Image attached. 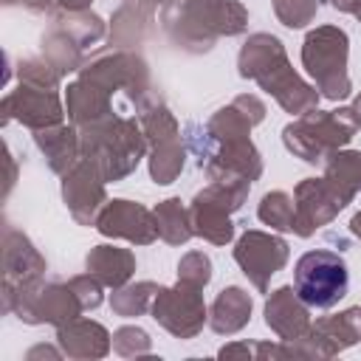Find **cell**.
Masks as SVG:
<instances>
[{
  "label": "cell",
  "mask_w": 361,
  "mask_h": 361,
  "mask_svg": "<svg viewBox=\"0 0 361 361\" xmlns=\"http://www.w3.org/2000/svg\"><path fill=\"white\" fill-rule=\"evenodd\" d=\"M90 0H59V6L62 8H68V11H79V8H85Z\"/></svg>",
  "instance_id": "22"
},
{
  "label": "cell",
  "mask_w": 361,
  "mask_h": 361,
  "mask_svg": "<svg viewBox=\"0 0 361 361\" xmlns=\"http://www.w3.org/2000/svg\"><path fill=\"white\" fill-rule=\"evenodd\" d=\"M180 166H183V152L175 144L164 141L155 149V158H152V178H155V183H169L178 175Z\"/></svg>",
  "instance_id": "19"
},
{
  "label": "cell",
  "mask_w": 361,
  "mask_h": 361,
  "mask_svg": "<svg viewBox=\"0 0 361 361\" xmlns=\"http://www.w3.org/2000/svg\"><path fill=\"white\" fill-rule=\"evenodd\" d=\"M178 316L172 333L178 336H189L197 330V324L203 322V305L197 299L195 290H161L158 293V302H155V319H161L164 324Z\"/></svg>",
  "instance_id": "11"
},
{
  "label": "cell",
  "mask_w": 361,
  "mask_h": 361,
  "mask_svg": "<svg viewBox=\"0 0 361 361\" xmlns=\"http://www.w3.org/2000/svg\"><path fill=\"white\" fill-rule=\"evenodd\" d=\"M338 197L347 203L353 197V192L361 186V152H341L333 155L330 166H327V178H324Z\"/></svg>",
  "instance_id": "15"
},
{
  "label": "cell",
  "mask_w": 361,
  "mask_h": 361,
  "mask_svg": "<svg viewBox=\"0 0 361 361\" xmlns=\"http://www.w3.org/2000/svg\"><path fill=\"white\" fill-rule=\"evenodd\" d=\"M305 68L316 76V82L322 85L324 96L338 99L350 93V82L344 73V62H347V37L338 28H319L305 39V51H302Z\"/></svg>",
  "instance_id": "4"
},
{
  "label": "cell",
  "mask_w": 361,
  "mask_h": 361,
  "mask_svg": "<svg viewBox=\"0 0 361 361\" xmlns=\"http://www.w3.org/2000/svg\"><path fill=\"white\" fill-rule=\"evenodd\" d=\"M259 217L274 226V228H293V203L285 192H274V195H265L262 197V206H259Z\"/></svg>",
  "instance_id": "18"
},
{
  "label": "cell",
  "mask_w": 361,
  "mask_h": 361,
  "mask_svg": "<svg viewBox=\"0 0 361 361\" xmlns=\"http://www.w3.org/2000/svg\"><path fill=\"white\" fill-rule=\"evenodd\" d=\"M251 310V302L245 299V293L240 288H228L220 293L217 305H214V330L226 333V330H237L245 316Z\"/></svg>",
  "instance_id": "16"
},
{
  "label": "cell",
  "mask_w": 361,
  "mask_h": 361,
  "mask_svg": "<svg viewBox=\"0 0 361 361\" xmlns=\"http://www.w3.org/2000/svg\"><path fill=\"white\" fill-rule=\"evenodd\" d=\"M155 217H158V231H161L169 243H183V240L192 234V228H186L189 223H186V214H183V209H180V200H166V203L155 212Z\"/></svg>",
  "instance_id": "17"
},
{
  "label": "cell",
  "mask_w": 361,
  "mask_h": 361,
  "mask_svg": "<svg viewBox=\"0 0 361 361\" xmlns=\"http://www.w3.org/2000/svg\"><path fill=\"white\" fill-rule=\"evenodd\" d=\"M6 6H25V8H31V11H42V8H48V3L51 0H3Z\"/></svg>",
  "instance_id": "21"
},
{
  "label": "cell",
  "mask_w": 361,
  "mask_h": 361,
  "mask_svg": "<svg viewBox=\"0 0 361 361\" xmlns=\"http://www.w3.org/2000/svg\"><path fill=\"white\" fill-rule=\"evenodd\" d=\"M45 271V259L34 251V245L17 231L6 228L3 231V290H14L25 282L39 279Z\"/></svg>",
  "instance_id": "8"
},
{
  "label": "cell",
  "mask_w": 361,
  "mask_h": 361,
  "mask_svg": "<svg viewBox=\"0 0 361 361\" xmlns=\"http://www.w3.org/2000/svg\"><path fill=\"white\" fill-rule=\"evenodd\" d=\"M141 149H144V144L138 138L135 124H130V121H113L110 130L93 127V135L90 133L85 135L87 161L102 172L104 180L127 175L138 164Z\"/></svg>",
  "instance_id": "2"
},
{
  "label": "cell",
  "mask_w": 361,
  "mask_h": 361,
  "mask_svg": "<svg viewBox=\"0 0 361 361\" xmlns=\"http://www.w3.org/2000/svg\"><path fill=\"white\" fill-rule=\"evenodd\" d=\"M8 118H17L20 124L34 127V130L59 124L62 107H59L56 90L20 79V87L3 99V121H8Z\"/></svg>",
  "instance_id": "6"
},
{
  "label": "cell",
  "mask_w": 361,
  "mask_h": 361,
  "mask_svg": "<svg viewBox=\"0 0 361 361\" xmlns=\"http://www.w3.org/2000/svg\"><path fill=\"white\" fill-rule=\"evenodd\" d=\"M237 262L243 265V271L254 279L257 288H265V279L271 274H276L288 257V245L271 234L262 231H248L240 237L237 248H234Z\"/></svg>",
  "instance_id": "7"
},
{
  "label": "cell",
  "mask_w": 361,
  "mask_h": 361,
  "mask_svg": "<svg viewBox=\"0 0 361 361\" xmlns=\"http://www.w3.org/2000/svg\"><path fill=\"white\" fill-rule=\"evenodd\" d=\"M99 231L102 234H118V237H127L135 243H149L158 231V223L149 220L147 209L127 203V200H113L104 209V214L99 217Z\"/></svg>",
  "instance_id": "10"
},
{
  "label": "cell",
  "mask_w": 361,
  "mask_h": 361,
  "mask_svg": "<svg viewBox=\"0 0 361 361\" xmlns=\"http://www.w3.org/2000/svg\"><path fill=\"white\" fill-rule=\"evenodd\" d=\"M274 6H276L279 20L290 28L305 25L316 14V0H274Z\"/></svg>",
  "instance_id": "20"
},
{
  "label": "cell",
  "mask_w": 361,
  "mask_h": 361,
  "mask_svg": "<svg viewBox=\"0 0 361 361\" xmlns=\"http://www.w3.org/2000/svg\"><path fill=\"white\" fill-rule=\"evenodd\" d=\"M87 268L104 282V285H121L130 274H133V257L121 248H110V245H99L90 257H87Z\"/></svg>",
  "instance_id": "14"
},
{
  "label": "cell",
  "mask_w": 361,
  "mask_h": 361,
  "mask_svg": "<svg viewBox=\"0 0 361 361\" xmlns=\"http://www.w3.org/2000/svg\"><path fill=\"white\" fill-rule=\"evenodd\" d=\"M62 195H65V203L71 206L73 217L79 223H90L93 212L99 209V203L104 197V192H102V172L90 161L79 164L76 169H71L65 175Z\"/></svg>",
  "instance_id": "9"
},
{
  "label": "cell",
  "mask_w": 361,
  "mask_h": 361,
  "mask_svg": "<svg viewBox=\"0 0 361 361\" xmlns=\"http://www.w3.org/2000/svg\"><path fill=\"white\" fill-rule=\"evenodd\" d=\"M296 293L313 307H330L347 293V268L333 251H307L296 262Z\"/></svg>",
  "instance_id": "3"
},
{
  "label": "cell",
  "mask_w": 361,
  "mask_h": 361,
  "mask_svg": "<svg viewBox=\"0 0 361 361\" xmlns=\"http://www.w3.org/2000/svg\"><path fill=\"white\" fill-rule=\"evenodd\" d=\"M268 324L274 327V330H279L282 336H296L305 324H307V313H305V307L293 299V290L290 288H282V290H276V296L268 302Z\"/></svg>",
  "instance_id": "13"
},
{
  "label": "cell",
  "mask_w": 361,
  "mask_h": 361,
  "mask_svg": "<svg viewBox=\"0 0 361 361\" xmlns=\"http://www.w3.org/2000/svg\"><path fill=\"white\" fill-rule=\"evenodd\" d=\"M347 113H350V110H341V113H336V116L310 113V116H305L302 121L285 127V141H288V147H290L296 155H302L305 161H310V164L322 161L324 149H333V147H338V144H344V141L350 138L353 127L344 124Z\"/></svg>",
  "instance_id": "5"
},
{
  "label": "cell",
  "mask_w": 361,
  "mask_h": 361,
  "mask_svg": "<svg viewBox=\"0 0 361 361\" xmlns=\"http://www.w3.org/2000/svg\"><path fill=\"white\" fill-rule=\"evenodd\" d=\"M353 231L361 237V214H355V220H353Z\"/></svg>",
  "instance_id": "23"
},
{
  "label": "cell",
  "mask_w": 361,
  "mask_h": 361,
  "mask_svg": "<svg viewBox=\"0 0 361 361\" xmlns=\"http://www.w3.org/2000/svg\"><path fill=\"white\" fill-rule=\"evenodd\" d=\"M34 138H37L39 149L45 152V158H48L54 172H68L71 169V164L76 158V135H73V130L54 124V127L37 130Z\"/></svg>",
  "instance_id": "12"
},
{
  "label": "cell",
  "mask_w": 361,
  "mask_h": 361,
  "mask_svg": "<svg viewBox=\"0 0 361 361\" xmlns=\"http://www.w3.org/2000/svg\"><path fill=\"white\" fill-rule=\"evenodd\" d=\"M240 71H243V76H254L290 113L316 102L310 87L305 82H299L296 73L288 68V59H285V51L279 45V39H274L268 34L251 37V42L240 54Z\"/></svg>",
  "instance_id": "1"
}]
</instances>
